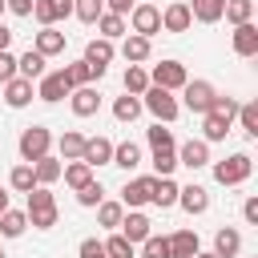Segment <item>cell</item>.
Masks as SVG:
<instances>
[{"label": "cell", "mask_w": 258, "mask_h": 258, "mask_svg": "<svg viewBox=\"0 0 258 258\" xmlns=\"http://www.w3.org/2000/svg\"><path fill=\"white\" fill-rule=\"evenodd\" d=\"M28 226H36V230H52L56 226V218H60V210H56V198L48 194V185H32L28 189Z\"/></svg>", "instance_id": "obj_1"}, {"label": "cell", "mask_w": 258, "mask_h": 258, "mask_svg": "<svg viewBox=\"0 0 258 258\" xmlns=\"http://www.w3.org/2000/svg\"><path fill=\"white\" fill-rule=\"evenodd\" d=\"M250 169H254L250 153H230V157L214 161V181H218V185H242V181L250 177Z\"/></svg>", "instance_id": "obj_2"}, {"label": "cell", "mask_w": 258, "mask_h": 258, "mask_svg": "<svg viewBox=\"0 0 258 258\" xmlns=\"http://www.w3.org/2000/svg\"><path fill=\"white\" fill-rule=\"evenodd\" d=\"M141 109H149L157 121H165V125H169V121L177 117V97H173L169 89H157V85H149V89L141 93Z\"/></svg>", "instance_id": "obj_3"}, {"label": "cell", "mask_w": 258, "mask_h": 258, "mask_svg": "<svg viewBox=\"0 0 258 258\" xmlns=\"http://www.w3.org/2000/svg\"><path fill=\"white\" fill-rule=\"evenodd\" d=\"M48 149H52V133H48L44 125H28V129L20 133V157H24L28 165H32L36 157H44Z\"/></svg>", "instance_id": "obj_4"}, {"label": "cell", "mask_w": 258, "mask_h": 258, "mask_svg": "<svg viewBox=\"0 0 258 258\" xmlns=\"http://www.w3.org/2000/svg\"><path fill=\"white\" fill-rule=\"evenodd\" d=\"M129 28L137 32V36H157L161 32V8H153V4H133L129 8Z\"/></svg>", "instance_id": "obj_5"}, {"label": "cell", "mask_w": 258, "mask_h": 258, "mask_svg": "<svg viewBox=\"0 0 258 258\" xmlns=\"http://www.w3.org/2000/svg\"><path fill=\"white\" fill-rule=\"evenodd\" d=\"M189 77H185V64L181 60H161V64H153V73H149V85H157V89H181Z\"/></svg>", "instance_id": "obj_6"}, {"label": "cell", "mask_w": 258, "mask_h": 258, "mask_svg": "<svg viewBox=\"0 0 258 258\" xmlns=\"http://www.w3.org/2000/svg\"><path fill=\"white\" fill-rule=\"evenodd\" d=\"M181 93H185V109H189V113H210V101L218 97L210 81H185Z\"/></svg>", "instance_id": "obj_7"}, {"label": "cell", "mask_w": 258, "mask_h": 258, "mask_svg": "<svg viewBox=\"0 0 258 258\" xmlns=\"http://www.w3.org/2000/svg\"><path fill=\"white\" fill-rule=\"evenodd\" d=\"M69 89H73V85L64 81V73H60V69H56V73H44V77L36 81V97H40V101H48V105L64 101V97H69Z\"/></svg>", "instance_id": "obj_8"}, {"label": "cell", "mask_w": 258, "mask_h": 258, "mask_svg": "<svg viewBox=\"0 0 258 258\" xmlns=\"http://www.w3.org/2000/svg\"><path fill=\"white\" fill-rule=\"evenodd\" d=\"M32 16L44 24H56V20H69L73 16V0H32Z\"/></svg>", "instance_id": "obj_9"}, {"label": "cell", "mask_w": 258, "mask_h": 258, "mask_svg": "<svg viewBox=\"0 0 258 258\" xmlns=\"http://www.w3.org/2000/svg\"><path fill=\"white\" fill-rule=\"evenodd\" d=\"M69 105H73L77 117H93L101 109V93L93 85H77V89H69Z\"/></svg>", "instance_id": "obj_10"}, {"label": "cell", "mask_w": 258, "mask_h": 258, "mask_svg": "<svg viewBox=\"0 0 258 258\" xmlns=\"http://www.w3.org/2000/svg\"><path fill=\"white\" fill-rule=\"evenodd\" d=\"M177 165H185V169H202V165H210V141L189 137V141L177 149Z\"/></svg>", "instance_id": "obj_11"}, {"label": "cell", "mask_w": 258, "mask_h": 258, "mask_svg": "<svg viewBox=\"0 0 258 258\" xmlns=\"http://www.w3.org/2000/svg\"><path fill=\"white\" fill-rule=\"evenodd\" d=\"M230 44H234V52H238V56H258V28H254V20L234 24Z\"/></svg>", "instance_id": "obj_12"}, {"label": "cell", "mask_w": 258, "mask_h": 258, "mask_svg": "<svg viewBox=\"0 0 258 258\" xmlns=\"http://www.w3.org/2000/svg\"><path fill=\"white\" fill-rule=\"evenodd\" d=\"M85 60L93 64V81H97V77H105L109 60H113V40H105V36L89 40V48H85Z\"/></svg>", "instance_id": "obj_13"}, {"label": "cell", "mask_w": 258, "mask_h": 258, "mask_svg": "<svg viewBox=\"0 0 258 258\" xmlns=\"http://www.w3.org/2000/svg\"><path fill=\"white\" fill-rule=\"evenodd\" d=\"M81 161L85 165H109L113 161V141L109 137H85V149H81Z\"/></svg>", "instance_id": "obj_14"}, {"label": "cell", "mask_w": 258, "mask_h": 258, "mask_svg": "<svg viewBox=\"0 0 258 258\" xmlns=\"http://www.w3.org/2000/svg\"><path fill=\"white\" fill-rule=\"evenodd\" d=\"M32 48H36L40 56H56V52H64V32H60L56 24H44V28L32 36Z\"/></svg>", "instance_id": "obj_15"}, {"label": "cell", "mask_w": 258, "mask_h": 258, "mask_svg": "<svg viewBox=\"0 0 258 258\" xmlns=\"http://www.w3.org/2000/svg\"><path fill=\"white\" fill-rule=\"evenodd\" d=\"M177 206L185 214H206L210 210V189L206 185H181L177 189Z\"/></svg>", "instance_id": "obj_16"}, {"label": "cell", "mask_w": 258, "mask_h": 258, "mask_svg": "<svg viewBox=\"0 0 258 258\" xmlns=\"http://www.w3.org/2000/svg\"><path fill=\"white\" fill-rule=\"evenodd\" d=\"M189 24H194V16H189V4H185V0H173V4L161 12V28H165V32H185Z\"/></svg>", "instance_id": "obj_17"}, {"label": "cell", "mask_w": 258, "mask_h": 258, "mask_svg": "<svg viewBox=\"0 0 258 258\" xmlns=\"http://www.w3.org/2000/svg\"><path fill=\"white\" fill-rule=\"evenodd\" d=\"M32 97H36L32 81H24V77H12V81H4V101H8V109H24Z\"/></svg>", "instance_id": "obj_18"}, {"label": "cell", "mask_w": 258, "mask_h": 258, "mask_svg": "<svg viewBox=\"0 0 258 258\" xmlns=\"http://www.w3.org/2000/svg\"><path fill=\"white\" fill-rule=\"evenodd\" d=\"M149 194H153V177H133V181H125V189H121V206L137 210V206L149 202Z\"/></svg>", "instance_id": "obj_19"}, {"label": "cell", "mask_w": 258, "mask_h": 258, "mask_svg": "<svg viewBox=\"0 0 258 258\" xmlns=\"http://www.w3.org/2000/svg\"><path fill=\"white\" fill-rule=\"evenodd\" d=\"M117 230H121V234H125L133 246H137V242H145V238L153 234V230H149V218H145L141 210H129V214L121 218V226H117Z\"/></svg>", "instance_id": "obj_20"}, {"label": "cell", "mask_w": 258, "mask_h": 258, "mask_svg": "<svg viewBox=\"0 0 258 258\" xmlns=\"http://www.w3.org/2000/svg\"><path fill=\"white\" fill-rule=\"evenodd\" d=\"M149 52H153V44H149V36H137V32H125V44H121V56H125L129 64H141V60H149Z\"/></svg>", "instance_id": "obj_21"}, {"label": "cell", "mask_w": 258, "mask_h": 258, "mask_svg": "<svg viewBox=\"0 0 258 258\" xmlns=\"http://www.w3.org/2000/svg\"><path fill=\"white\" fill-rule=\"evenodd\" d=\"M238 250H242V234H238L234 226H222V230L214 234V254H218V258H238Z\"/></svg>", "instance_id": "obj_22"}, {"label": "cell", "mask_w": 258, "mask_h": 258, "mask_svg": "<svg viewBox=\"0 0 258 258\" xmlns=\"http://www.w3.org/2000/svg\"><path fill=\"white\" fill-rule=\"evenodd\" d=\"M44 60H48V56H40L36 48H28L24 56H16V77H24V81H40V77H44Z\"/></svg>", "instance_id": "obj_23"}, {"label": "cell", "mask_w": 258, "mask_h": 258, "mask_svg": "<svg viewBox=\"0 0 258 258\" xmlns=\"http://www.w3.org/2000/svg\"><path fill=\"white\" fill-rule=\"evenodd\" d=\"M177 181L173 177H153V194H149V202L153 206H161V210H169V206H177Z\"/></svg>", "instance_id": "obj_24"}, {"label": "cell", "mask_w": 258, "mask_h": 258, "mask_svg": "<svg viewBox=\"0 0 258 258\" xmlns=\"http://www.w3.org/2000/svg\"><path fill=\"white\" fill-rule=\"evenodd\" d=\"M198 250H202V242H198L194 230H177V234L169 238V258H194Z\"/></svg>", "instance_id": "obj_25"}, {"label": "cell", "mask_w": 258, "mask_h": 258, "mask_svg": "<svg viewBox=\"0 0 258 258\" xmlns=\"http://www.w3.org/2000/svg\"><path fill=\"white\" fill-rule=\"evenodd\" d=\"M234 121H226L222 113H202V141H226Z\"/></svg>", "instance_id": "obj_26"}, {"label": "cell", "mask_w": 258, "mask_h": 258, "mask_svg": "<svg viewBox=\"0 0 258 258\" xmlns=\"http://www.w3.org/2000/svg\"><path fill=\"white\" fill-rule=\"evenodd\" d=\"M222 8H226V0H194L189 4V16L198 24H218L222 20Z\"/></svg>", "instance_id": "obj_27"}, {"label": "cell", "mask_w": 258, "mask_h": 258, "mask_svg": "<svg viewBox=\"0 0 258 258\" xmlns=\"http://www.w3.org/2000/svg\"><path fill=\"white\" fill-rule=\"evenodd\" d=\"M109 165L137 169V165H141V145H137V141H121V145H113V161H109Z\"/></svg>", "instance_id": "obj_28"}, {"label": "cell", "mask_w": 258, "mask_h": 258, "mask_svg": "<svg viewBox=\"0 0 258 258\" xmlns=\"http://www.w3.org/2000/svg\"><path fill=\"white\" fill-rule=\"evenodd\" d=\"M32 173H36V185H52V181H60V161L52 153H44L32 161Z\"/></svg>", "instance_id": "obj_29"}, {"label": "cell", "mask_w": 258, "mask_h": 258, "mask_svg": "<svg viewBox=\"0 0 258 258\" xmlns=\"http://www.w3.org/2000/svg\"><path fill=\"white\" fill-rule=\"evenodd\" d=\"M24 230H28V214H24V210H12V206H8V210L0 214V234H4V238H20Z\"/></svg>", "instance_id": "obj_30"}, {"label": "cell", "mask_w": 258, "mask_h": 258, "mask_svg": "<svg viewBox=\"0 0 258 258\" xmlns=\"http://www.w3.org/2000/svg\"><path fill=\"white\" fill-rule=\"evenodd\" d=\"M60 177H64L69 189H81L85 181H93V165H85V161H69V165H60Z\"/></svg>", "instance_id": "obj_31"}, {"label": "cell", "mask_w": 258, "mask_h": 258, "mask_svg": "<svg viewBox=\"0 0 258 258\" xmlns=\"http://www.w3.org/2000/svg\"><path fill=\"white\" fill-rule=\"evenodd\" d=\"M97 28H101V36H105V40H117V36H125V32H129L125 16H117V12H101V16H97Z\"/></svg>", "instance_id": "obj_32"}, {"label": "cell", "mask_w": 258, "mask_h": 258, "mask_svg": "<svg viewBox=\"0 0 258 258\" xmlns=\"http://www.w3.org/2000/svg\"><path fill=\"white\" fill-rule=\"evenodd\" d=\"M113 117H117V121H125V125H129V121H137V117H141V97H133V93L117 97V101H113Z\"/></svg>", "instance_id": "obj_33"}, {"label": "cell", "mask_w": 258, "mask_h": 258, "mask_svg": "<svg viewBox=\"0 0 258 258\" xmlns=\"http://www.w3.org/2000/svg\"><path fill=\"white\" fill-rule=\"evenodd\" d=\"M93 210H97V222H101L105 230H117L121 218H125V206H121V202H97Z\"/></svg>", "instance_id": "obj_34"}, {"label": "cell", "mask_w": 258, "mask_h": 258, "mask_svg": "<svg viewBox=\"0 0 258 258\" xmlns=\"http://www.w3.org/2000/svg\"><path fill=\"white\" fill-rule=\"evenodd\" d=\"M81 149H85V133L64 129V133H60V157H64V161H81Z\"/></svg>", "instance_id": "obj_35"}, {"label": "cell", "mask_w": 258, "mask_h": 258, "mask_svg": "<svg viewBox=\"0 0 258 258\" xmlns=\"http://www.w3.org/2000/svg\"><path fill=\"white\" fill-rule=\"evenodd\" d=\"M8 185H12L16 194H28V189L36 185V173H32V165H28V161L12 165V173H8Z\"/></svg>", "instance_id": "obj_36"}, {"label": "cell", "mask_w": 258, "mask_h": 258, "mask_svg": "<svg viewBox=\"0 0 258 258\" xmlns=\"http://www.w3.org/2000/svg\"><path fill=\"white\" fill-rule=\"evenodd\" d=\"M222 16L230 24H246V20H254V0H226Z\"/></svg>", "instance_id": "obj_37"}, {"label": "cell", "mask_w": 258, "mask_h": 258, "mask_svg": "<svg viewBox=\"0 0 258 258\" xmlns=\"http://www.w3.org/2000/svg\"><path fill=\"white\" fill-rule=\"evenodd\" d=\"M60 73H64V81H69L73 89H77V85H89V81H93V64H89L85 56H81V60H73V64H64Z\"/></svg>", "instance_id": "obj_38"}, {"label": "cell", "mask_w": 258, "mask_h": 258, "mask_svg": "<svg viewBox=\"0 0 258 258\" xmlns=\"http://www.w3.org/2000/svg\"><path fill=\"white\" fill-rule=\"evenodd\" d=\"M177 169V149H153V177H173Z\"/></svg>", "instance_id": "obj_39"}, {"label": "cell", "mask_w": 258, "mask_h": 258, "mask_svg": "<svg viewBox=\"0 0 258 258\" xmlns=\"http://www.w3.org/2000/svg\"><path fill=\"white\" fill-rule=\"evenodd\" d=\"M101 12H105V0H73V16L81 24H97Z\"/></svg>", "instance_id": "obj_40"}, {"label": "cell", "mask_w": 258, "mask_h": 258, "mask_svg": "<svg viewBox=\"0 0 258 258\" xmlns=\"http://www.w3.org/2000/svg\"><path fill=\"white\" fill-rule=\"evenodd\" d=\"M145 89H149V73H145L141 64H129V69H125V93L141 97Z\"/></svg>", "instance_id": "obj_41"}, {"label": "cell", "mask_w": 258, "mask_h": 258, "mask_svg": "<svg viewBox=\"0 0 258 258\" xmlns=\"http://www.w3.org/2000/svg\"><path fill=\"white\" fill-rule=\"evenodd\" d=\"M238 125H242V133H246V137H258V101L238 105Z\"/></svg>", "instance_id": "obj_42"}, {"label": "cell", "mask_w": 258, "mask_h": 258, "mask_svg": "<svg viewBox=\"0 0 258 258\" xmlns=\"http://www.w3.org/2000/svg\"><path fill=\"white\" fill-rule=\"evenodd\" d=\"M145 141H149V149H173V129H165L157 121L153 129H145Z\"/></svg>", "instance_id": "obj_43"}, {"label": "cell", "mask_w": 258, "mask_h": 258, "mask_svg": "<svg viewBox=\"0 0 258 258\" xmlns=\"http://www.w3.org/2000/svg\"><path fill=\"white\" fill-rule=\"evenodd\" d=\"M77 202H81L85 210H93L97 202H105V189H101V181H97V177H93V181H85V185L77 189Z\"/></svg>", "instance_id": "obj_44"}, {"label": "cell", "mask_w": 258, "mask_h": 258, "mask_svg": "<svg viewBox=\"0 0 258 258\" xmlns=\"http://www.w3.org/2000/svg\"><path fill=\"white\" fill-rule=\"evenodd\" d=\"M101 246H105V254H109V258H133V242H129L125 234H113V238H109V242H101Z\"/></svg>", "instance_id": "obj_45"}, {"label": "cell", "mask_w": 258, "mask_h": 258, "mask_svg": "<svg viewBox=\"0 0 258 258\" xmlns=\"http://www.w3.org/2000/svg\"><path fill=\"white\" fill-rule=\"evenodd\" d=\"M141 258H169V238L149 234V238L141 242Z\"/></svg>", "instance_id": "obj_46"}, {"label": "cell", "mask_w": 258, "mask_h": 258, "mask_svg": "<svg viewBox=\"0 0 258 258\" xmlns=\"http://www.w3.org/2000/svg\"><path fill=\"white\" fill-rule=\"evenodd\" d=\"M210 113H222L226 121H234V117H238V101H234V97H214V101H210Z\"/></svg>", "instance_id": "obj_47"}, {"label": "cell", "mask_w": 258, "mask_h": 258, "mask_svg": "<svg viewBox=\"0 0 258 258\" xmlns=\"http://www.w3.org/2000/svg\"><path fill=\"white\" fill-rule=\"evenodd\" d=\"M77 258H109V254H105V246H101L97 238H85L81 250H77Z\"/></svg>", "instance_id": "obj_48"}, {"label": "cell", "mask_w": 258, "mask_h": 258, "mask_svg": "<svg viewBox=\"0 0 258 258\" xmlns=\"http://www.w3.org/2000/svg\"><path fill=\"white\" fill-rule=\"evenodd\" d=\"M12 77H16V56L4 48V52H0V85H4V81H12Z\"/></svg>", "instance_id": "obj_49"}, {"label": "cell", "mask_w": 258, "mask_h": 258, "mask_svg": "<svg viewBox=\"0 0 258 258\" xmlns=\"http://www.w3.org/2000/svg\"><path fill=\"white\" fill-rule=\"evenodd\" d=\"M242 218H246L250 226H258V198H254V194H250V198L242 202Z\"/></svg>", "instance_id": "obj_50"}, {"label": "cell", "mask_w": 258, "mask_h": 258, "mask_svg": "<svg viewBox=\"0 0 258 258\" xmlns=\"http://www.w3.org/2000/svg\"><path fill=\"white\" fill-rule=\"evenodd\" d=\"M4 8L12 16H32V0H4Z\"/></svg>", "instance_id": "obj_51"}, {"label": "cell", "mask_w": 258, "mask_h": 258, "mask_svg": "<svg viewBox=\"0 0 258 258\" xmlns=\"http://www.w3.org/2000/svg\"><path fill=\"white\" fill-rule=\"evenodd\" d=\"M105 4H109V8H105V12H117V16H125V12H129V4H133V0H105Z\"/></svg>", "instance_id": "obj_52"}, {"label": "cell", "mask_w": 258, "mask_h": 258, "mask_svg": "<svg viewBox=\"0 0 258 258\" xmlns=\"http://www.w3.org/2000/svg\"><path fill=\"white\" fill-rule=\"evenodd\" d=\"M8 44H12V28H8V24H0V52H4Z\"/></svg>", "instance_id": "obj_53"}, {"label": "cell", "mask_w": 258, "mask_h": 258, "mask_svg": "<svg viewBox=\"0 0 258 258\" xmlns=\"http://www.w3.org/2000/svg\"><path fill=\"white\" fill-rule=\"evenodd\" d=\"M4 210H8V189L0 185V214H4Z\"/></svg>", "instance_id": "obj_54"}, {"label": "cell", "mask_w": 258, "mask_h": 258, "mask_svg": "<svg viewBox=\"0 0 258 258\" xmlns=\"http://www.w3.org/2000/svg\"><path fill=\"white\" fill-rule=\"evenodd\" d=\"M194 258H218V254H214V250H198Z\"/></svg>", "instance_id": "obj_55"}, {"label": "cell", "mask_w": 258, "mask_h": 258, "mask_svg": "<svg viewBox=\"0 0 258 258\" xmlns=\"http://www.w3.org/2000/svg\"><path fill=\"white\" fill-rule=\"evenodd\" d=\"M4 12H8V8H4V0H0V16H4Z\"/></svg>", "instance_id": "obj_56"}, {"label": "cell", "mask_w": 258, "mask_h": 258, "mask_svg": "<svg viewBox=\"0 0 258 258\" xmlns=\"http://www.w3.org/2000/svg\"><path fill=\"white\" fill-rule=\"evenodd\" d=\"M0 258H4V250H0Z\"/></svg>", "instance_id": "obj_57"}]
</instances>
